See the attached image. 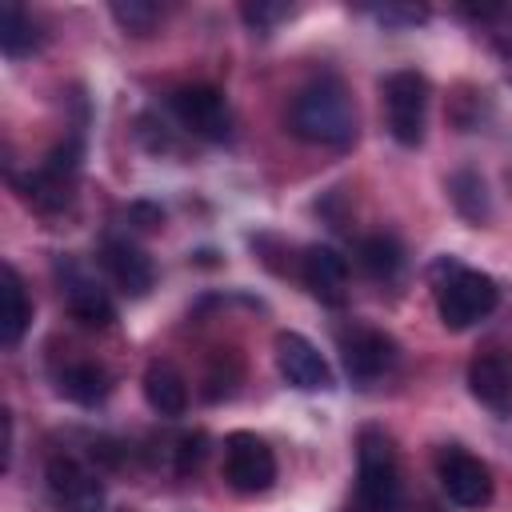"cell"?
Returning a JSON list of instances; mask_svg holds the SVG:
<instances>
[{
    "label": "cell",
    "instance_id": "cell-7",
    "mask_svg": "<svg viewBox=\"0 0 512 512\" xmlns=\"http://www.w3.org/2000/svg\"><path fill=\"white\" fill-rule=\"evenodd\" d=\"M436 476H440L444 496L456 508H484L492 500V472H488V464L480 456L456 448V444L436 456Z\"/></svg>",
    "mask_w": 512,
    "mask_h": 512
},
{
    "label": "cell",
    "instance_id": "cell-25",
    "mask_svg": "<svg viewBox=\"0 0 512 512\" xmlns=\"http://www.w3.org/2000/svg\"><path fill=\"white\" fill-rule=\"evenodd\" d=\"M424 16H428L424 8H400V4L376 8V20H380V24H420Z\"/></svg>",
    "mask_w": 512,
    "mask_h": 512
},
{
    "label": "cell",
    "instance_id": "cell-23",
    "mask_svg": "<svg viewBox=\"0 0 512 512\" xmlns=\"http://www.w3.org/2000/svg\"><path fill=\"white\" fill-rule=\"evenodd\" d=\"M288 12H292V8H288V4H276V0H256V4H244V8H240L244 24H248L252 32H260V36H268Z\"/></svg>",
    "mask_w": 512,
    "mask_h": 512
},
{
    "label": "cell",
    "instance_id": "cell-22",
    "mask_svg": "<svg viewBox=\"0 0 512 512\" xmlns=\"http://www.w3.org/2000/svg\"><path fill=\"white\" fill-rule=\"evenodd\" d=\"M112 20H116L120 28H128V32H136V36H144V32H152V24L160 20V8L148 4V0H116V4H112Z\"/></svg>",
    "mask_w": 512,
    "mask_h": 512
},
{
    "label": "cell",
    "instance_id": "cell-11",
    "mask_svg": "<svg viewBox=\"0 0 512 512\" xmlns=\"http://www.w3.org/2000/svg\"><path fill=\"white\" fill-rule=\"evenodd\" d=\"M100 260H104V272L116 280V288L124 296H148V288L156 284L152 256L144 248L128 244V240H104Z\"/></svg>",
    "mask_w": 512,
    "mask_h": 512
},
{
    "label": "cell",
    "instance_id": "cell-5",
    "mask_svg": "<svg viewBox=\"0 0 512 512\" xmlns=\"http://www.w3.org/2000/svg\"><path fill=\"white\" fill-rule=\"evenodd\" d=\"M224 480L232 492L256 496L268 492L276 480V456L256 432H232L224 440Z\"/></svg>",
    "mask_w": 512,
    "mask_h": 512
},
{
    "label": "cell",
    "instance_id": "cell-16",
    "mask_svg": "<svg viewBox=\"0 0 512 512\" xmlns=\"http://www.w3.org/2000/svg\"><path fill=\"white\" fill-rule=\"evenodd\" d=\"M68 292H64V304H68V312H72V320H80V324H88V328H108L112 320H116V308H112V300L92 284V280H68L64 284Z\"/></svg>",
    "mask_w": 512,
    "mask_h": 512
},
{
    "label": "cell",
    "instance_id": "cell-9",
    "mask_svg": "<svg viewBox=\"0 0 512 512\" xmlns=\"http://www.w3.org/2000/svg\"><path fill=\"white\" fill-rule=\"evenodd\" d=\"M276 368L284 376V384L300 388V392H324L332 388V368L320 356V348L300 336V332H280L276 336Z\"/></svg>",
    "mask_w": 512,
    "mask_h": 512
},
{
    "label": "cell",
    "instance_id": "cell-14",
    "mask_svg": "<svg viewBox=\"0 0 512 512\" xmlns=\"http://www.w3.org/2000/svg\"><path fill=\"white\" fill-rule=\"evenodd\" d=\"M468 388L480 404L500 412V408H508V396H512V372L496 352H484L468 364Z\"/></svg>",
    "mask_w": 512,
    "mask_h": 512
},
{
    "label": "cell",
    "instance_id": "cell-4",
    "mask_svg": "<svg viewBox=\"0 0 512 512\" xmlns=\"http://www.w3.org/2000/svg\"><path fill=\"white\" fill-rule=\"evenodd\" d=\"M384 108H388V132L416 148L424 140V116H428V80L416 68H400L384 80Z\"/></svg>",
    "mask_w": 512,
    "mask_h": 512
},
{
    "label": "cell",
    "instance_id": "cell-6",
    "mask_svg": "<svg viewBox=\"0 0 512 512\" xmlns=\"http://www.w3.org/2000/svg\"><path fill=\"white\" fill-rule=\"evenodd\" d=\"M168 108L172 116L192 132V136H204V140H228L232 136V112H228V100L220 88L212 84H184L168 96Z\"/></svg>",
    "mask_w": 512,
    "mask_h": 512
},
{
    "label": "cell",
    "instance_id": "cell-17",
    "mask_svg": "<svg viewBox=\"0 0 512 512\" xmlns=\"http://www.w3.org/2000/svg\"><path fill=\"white\" fill-rule=\"evenodd\" d=\"M0 276H4V320H0V340H4V348H16L20 336L28 332L32 304H28V296H24V280H20V272H16L12 264H4Z\"/></svg>",
    "mask_w": 512,
    "mask_h": 512
},
{
    "label": "cell",
    "instance_id": "cell-21",
    "mask_svg": "<svg viewBox=\"0 0 512 512\" xmlns=\"http://www.w3.org/2000/svg\"><path fill=\"white\" fill-rule=\"evenodd\" d=\"M36 44H40V32H36L32 16L20 4H4V12H0V48H4V56H12V60L28 56Z\"/></svg>",
    "mask_w": 512,
    "mask_h": 512
},
{
    "label": "cell",
    "instance_id": "cell-10",
    "mask_svg": "<svg viewBox=\"0 0 512 512\" xmlns=\"http://www.w3.org/2000/svg\"><path fill=\"white\" fill-rule=\"evenodd\" d=\"M340 356H344V372L360 384L384 376L396 364V344L388 332L368 328V324H352V332H340Z\"/></svg>",
    "mask_w": 512,
    "mask_h": 512
},
{
    "label": "cell",
    "instance_id": "cell-24",
    "mask_svg": "<svg viewBox=\"0 0 512 512\" xmlns=\"http://www.w3.org/2000/svg\"><path fill=\"white\" fill-rule=\"evenodd\" d=\"M208 440H204V432H188V436H180V444H176V472L180 476H188L192 468H200V460H204V448Z\"/></svg>",
    "mask_w": 512,
    "mask_h": 512
},
{
    "label": "cell",
    "instance_id": "cell-3",
    "mask_svg": "<svg viewBox=\"0 0 512 512\" xmlns=\"http://www.w3.org/2000/svg\"><path fill=\"white\" fill-rule=\"evenodd\" d=\"M356 500L364 512H400V464L396 448L380 428L360 432V480Z\"/></svg>",
    "mask_w": 512,
    "mask_h": 512
},
{
    "label": "cell",
    "instance_id": "cell-13",
    "mask_svg": "<svg viewBox=\"0 0 512 512\" xmlns=\"http://www.w3.org/2000/svg\"><path fill=\"white\" fill-rule=\"evenodd\" d=\"M144 400L160 416H184L188 408V384L168 360H152L144 372Z\"/></svg>",
    "mask_w": 512,
    "mask_h": 512
},
{
    "label": "cell",
    "instance_id": "cell-20",
    "mask_svg": "<svg viewBox=\"0 0 512 512\" xmlns=\"http://www.w3.org/2000/svg\"><path fill=\"white\" fill-rule=\"evenodd\" d=\"M360 264H364L368 276L392 280V276H400V268H404V248H400L396 236H384V232L364 236V240H360Z\"/></svg>",
    "mask_w": 512,
    "mask_h": 512
},
{
    "label": "cell",
    "instance_id": "cell-8",
    "mask_svg": "<svg viewBox=\"0 0 512 512\" xmlns=\"http://www.w3.org/2000/svg\"><path fill=\"white\" fill-rule=\"evenodd\" d=\"M48 496L60 512H104V484L72 456H52L44 468Z\"/></svg>",
    "mask_w": 512,
    "mask_h": 512
},
{
    "label": "cell",
    "instance_id": "cell-18",
    "mask_svg": "<svg viewBox=\"0 0 512 512\" xmlns=\"http://www.w3.org/2000/svg\"><path fill=\"white\" fill-rule=\"evenodd\" d=\"M16 184V192L24 196V204H32L36 212H60L64 204H68V188H72V180H60V176H52L48 168H36V172H24V176H16L12 180Z\"/></svg>",
    "mask_w": 512,
    "mask_h": 512
},
{
    "label": "cell",
    "instance_id": "cell-19",
    "mask_svg": "<svg viewBox=\"0 0 512 512\" xmlns=\"http://www.w3.org/2000/svg\"><path fill=\"white\" fill-rule=\"evenodd\" d=\"M448 196H452L456 212H460L464 220H472V224H484V220L492 216V204H488V188H484V180H480L472 168H460V172H452V180H448Z\"/></svg>",
    "mask_w": 512,
    "mask_h": 512
},
{
    "label": "cell",
    "instance_id": "cell-15",
    "mask_svg": "<svg viewBox=\"0 0 512 512\" xmlns=\"http://www.w3.org/2000/svg\"><path fill=\"white\" fill-rule=\"evenodd\" d=\"M56 388H60V396H68L72 404L92 408V404H100V400L112 392V380H108V372H104L96 360H76V364H68V368L56 376Z\"/></svg>",
    "mask_w": 512,
    "mask_h": 512
},
{
    "label": "cell",
    "instance_id": "cell-12",
    "mask_svg": "<svg viewBox=\"0 0 512 512\" xmlns=\"http://www.w3.org/2000/svg\"><path fill=\"white\" fill-rule=\"evenodd\" d=\"M300 276H304V288L320 300V304H344V288H348V260L328 248V244H312L304 252V264H300Z\"/></svg>",
    "mask_w": 512,
    "mask_h": 512
},
{
    "label": "cell",
    "instance_id": "cell-2",
    "mask_svg": "<svg viewBox=\"0 0 512 512\" xmlns=\"http://www.w3.org/2000/svg\"><path fill=\"white\" fill-rule=\"evenodd\" d=\"M432 284H436V312L440 324L452 332H464L472 324H480L484 316H492V308L500 304V288L488 272L464 268L452 256L432 264Z\"/></svg>",
    "mask_w": 512,
    "mask_h": 512
},
{
    "label": "cell",
    "instance_id": "cell-1",
    "mask_svg": "<svg viewBox=\"0 0 512 512\" xmlns=\"http://www.w3.org/2000/svg\"><path fill=\"white\" fill-rule=\"evenodd\" d=\"M288 128L292 136H300L304 144H320V148H348L356 140V108L352 96L340 80L324 76L304 84L292 96L288 108Z\"/></svg>",
    "mask_w": 512,
    "mask_h": 512
}]
</instances>
